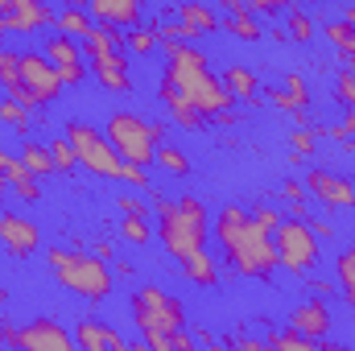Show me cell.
<instances>
[{
    "label": "cell",
    "instance_id": "cell-37",
    "mask_svg": "<svg viewBox=\"0 0 355 351\" xmlns=\"http://www.w3.org/2000/svg\"><path fill=\"white\" fill-rule=\"evenodd\" d=\"M252 219H257L265 232H277V223H281L285 215H281V207H257V211H252Z\"/></svg>",
    "mask_w": 355,
    "mask_h": 351
},
{
    "label": "cell",
    "instance_id": "cell-35",
    "mask_svg": "<svg viewBox=\"0 0 355 351\" xmlns=\"http://www.w3.org/2000/svg\"><path fill=\"white\" fill-rule=\"evenodd\" d=\"M302 194H306V186H302V182H281V198L289 203V211H293V215H306Z\"/></svg>",
    "mask_w": 355,
    "mask_h": 351
},
{
    "label": "cell",
    "instance_id": "cell-46",
    "mask_svg": "<svg viewBox=\"0 0 355 351\" xmlns=\"http://www.w3.org/2000/svg\"><path fill=\"white\" fill-rule=\"evenodd\" d=\"M91 0H67V8H87Z\"/></svg>",
    "mask_w": 355,
    "mask_h": 351
},
{
    "label": "cell",
    "instance_id": "cell-24",
    "mask_svg": "<svg viewBox=\"0 0 355 351\" xmlns=\"http://www.w3.org/2000/svg\"><path fill=\"white\" fill-rule=\"evenodd\" d=\"M223 83H227V91H232L236 99H257V91H261L257 75H252L248 67H227V71H223Z\"/></svg>",
    "mask_w": 355,
    "mask_h": 351
},
{
    "label": "cell",
    "instance_id": "cell-30",
    "mask_svg": "<svg viewBox=\"0 0 355 351\" xmlns=\"http://www.w3.org/2000/svg\"><path fill=\"white\" fill-rule=\"evenodd\" d=\"M120 236L132 240V244H149V236H153L149 215H124V219H120Z\"/></svg>",
    "mask_w": 355,
    "mask_h": 351
},
{
    "label": "cell",
    "instance_id": "cell-16",
    "mask_svg": "<svg viewBox=\"0 0 355 351\" xmlns=\"http://www.w3.org/2000/svg\"><path fill=\"white\" fill-rule=\"evenodd\" d=\"M265 95L272 99V103H277V108L293 112V116H297V124H310V120H306V108H310V87H306V79H302V75H289L281 87L272 83Z\"/></svg>",
    "mask_w": 355,
    "mask_h": 351
},
{
    "label": "cell",
    "instance_id": "cell-43",
    "mask_svg": "<svg viewBox=\"0 0 355 351\" xmlns=\"http://www.w3.org/2000/svg\"><path fill=\"white\" fill-rule=\"evenodd\" d=\"M190 343H194L190 335H182V331H174V351H186V348H190Z\"/></svg>",
    "mask_w": 355,
    "mask_h": 351
},
{
    "label": "cell",
    "instance_id": "cell-36",
    "mask_svg": "<svg viewBox=\"0 0 355 351\" xmlns=\"http://www.w3.org/2000/svg\"><path fill=\"white\" fill-rule=\"evenodd\" d=\"M314 141H318V128L302 124V128L293 132V153H310V149H314Z\"/></svg>",
    "mask_w": 355,
    "mask_h": 351
},
{
    "label": "cell",
    "instance_id": "cell-31",
    "mask_svg": "<svg viewBox=\"0 0 355 351\" xmlns=\"http://www.w3.org/2000/svg\"><path fill=\"white\" fill-rule=\"evenodd\" d=\"M17 83H21V58H17L12 50H4V46H0V87L12 91Z\"/></svg>",
    "mask_w": 355,
    "mask_h": 351
},
{
    "label": "cell",
    "instance_id": "cell-9",
    "mask_svg": "<svg viewBox=\"0 0 355 351\" xmlns=\"http://www.w3.org/2000/svg\"><path fill=\"white\" fill-rule=\"evenodd\" d=\"M272 244H277V264L289 273H310L318 264V236L306 215H285L277 223Z\"/></svg>",
    "mask_w": 355,
    "mask_h": 351
},
{
    "label": "cell",
    "instance_id": "cell-21",
    "mask_svg": "<svg viewBox=\"0 0 355 351\" xmlns=\"http://www.w3.org/2000/svg\"><path fill=\"white\" fill-rule=\"evenodd\" d=\"M335 277H339V293H343V302L355 310V240L335 257Z\"/></svg>",
    "mask_w": 355,
    "mask_h": 351
},
{
    "label": "cell",
    "instance_id": "cell-25",
    "mask_svg": "<svg viewBox=\"0 0 355 351\" xmlns=\"http://www.w3.org/2000/svg\"><path fill=\"white\" fill-rule=\"evenodd\" d=\"M227 29H232L236 37H244V42H257V37H261V21H257V12H252L248 4L227 12Z\"/></svg>",
    "mask_w": 355,
    "mask_h": 351
},
{
    "label": "cell",
    "instance_id": "cell-14",
    "mask_svg": "<svg viewBox=\"0 0 355 351\" xmlns=\"http://www.w3.org/2000/svg\"><path fill=\"white\" fill-rule=\"evenodd\" d=\"M0 244L12 252V257H33L37 252V244H42V232H37V223L33 219H25V215H0Z\"/></svg>",
    "mask_w": 355,
    "mask_h": 351
},
{
    "label": "cell",
    "instance_id": "cell-15",
    "mask_svg": "<svg viewBox=\"0 0 355 351\" xmlns=\"http://www.w3.org/2000/svg\"><path fill=\"white\" fill-rule=\"evenodd\" d=\"M289 327H293V331H302V335H310L314 343H322V339L331 335V310H327V302H322V298H310V302L293 306Z\"/></svg>",
    "mask_w": 355,
    "mask_h": 351
},
{
    "label": "cell",
    "instance_id": "cell-26",
    "mask_svg": "<svg viewBox=\"0 0 355 351\" xmlns=\"http://www.w3.org/2000/svg\"><path fill=\"white\" fill-rule=\"evenodd\" d=\"M166 174H174V178H186L190 174V157L178 149V145H157V157H153Z\"/></svg>",
    "mask_w": 355,
    "mask_h": 351
},
{
    "label": "cell",
    "instance_id": "cell-22",
    "mask_svg": "<svg viewBox=\"0 0 355 351\" xmlns=\"http://www.w3.org/2000/svg\"><path fill=\"white\" fill-rule=\"evenodd\" d=\"M54 25H58V33H67V37H87L91 25H95V17H91V8H62L58 17H54Z\"/></svg>",
    "mask_w": 355,
    "mask_h": 351
},
{
    "label": "cell",
    "instance_id": "cell-5",
    "mask_svg": "<svg viewBox=\"0 0 355 351\" xmlns=\"http://www.w3.org/2000/svg\"><path fill=\"white\" fill-rule=\"evenodd\" d=\"M46 261H50V268H54L58 285H62V289H71V293H75V298H83V302H103V298L112 293V273H107L103 257L50 248V252H46Z\"/></svg>",
    "mask_w": 355,
    "mask_h": 351
},
{
    "label": "cell",
    "instance_id": "cell-3",
    "mask_svg": "<svg viewBox=\"0 0 355 351\" xmlns=\"http://www.w3.org/2000/svg\"><path fill=\"white\" fill-rule=\"evenodd\" d=\"M207 228H211V219H207V207L198 198L182 194V198H162L157 203V236H162V244L174 261L190 257L194 248L207 244Z\"/></svg>",
    "mask_w": 355,
    "mask_h": 351
},
{
    "label": "cell",
    "instance_id": "cell-11",
    "mask_svg": "<svg viewBox=\"0 0 355 351\" xmlns=\"http://www.w3.org/2000/svg\"><path fill=\"white\" fill-rule=\"evenodd\" d=\"M46 58L54 62V71L62 75V83H67V87H75V83H83V79H87V58H83V42H79V37L54 33V37L46 42Z\"/></svg>",
    "mask_w": 355,
    "mask_h": 351
},
{
    "label": "cell",
    "instance_id": "cell-6",
    "mask_svg": "<svg viewBox=\"0 0 355 351\" xmlns=\"http://www.w3.org/2000/svg\"><path fill=\"white\" fill-rule=\"evenodd\" d=\"M107 137H112V145L124 162L145 166V170H149V162L157 157V145H162V128L153 120L137 116V112H112L107 116Z\"/></svg>",
    "mask_w": 355,
    "mask_h": 351
},
{
    "label": "cell",
    "instance_id": "cell-51",
    "mask_svg": "<svg viewBox=\"0 0 355 351\" xmlns=\"http://www.w3.org/2000/svg\"><path fill=\"white\" fill-rule=\"evenodd\" d=\"M310 4H314V0H310Z\"/></svg>",
    "mask_w": 355,
    "mask_h": 351
},
{
    "label": "cell",
    "instance_id": "cell-45",
    "mask_svg": "<svg viewBox=\"0 0 355 351\" xmlns=\"http://www.w3.org/2000/svg\"><path fill=\"white\" fill-rule=\"evenodd\" d=\"M219 4H223V8H227V12H232V8H244V4H248V0H219Z\"/></svg>",
    "mask_w": 355,
    "mask_h": 351
},
{
    "label": "cell",
    "instance_id": "cell-39",
    "mask_svg": "<svg viewBox=\"0 0 355 351\" xmlns=\"http://www.w3.org/2000/svg\"><path fill=\"white\" fill-rule=\"evenodd\" d=\"M331 141H347V137H355V112H347V120L343 124H331V128H322Z\"/></svg>",
    "mask_w": 355,
    "mask_h": 351
},
{
    "label": "cell",
    "instance_id": "cell-32",
    "mask_svg": "<svg viewBox=\"0 0 355 351\" xmlns=\"http://www.w3.org/2000/svg\"><path fill=\"white\" fill-rule=\"evenodd\" d=\"M50 157H54V170H75V166H79L75 145H71L67 137H54V141H50Z\"/></svg>",
    "mask_w": 355,
    "mask_h": 351
},
{
    "label": "cell",
    "instance_id": "cell-49",
    "mask_svg": "<svg viewBox=\"0 0 355 351\" xmlns=\"http://www.w3.org/2000/svg\"><path fill=\"white\" fill-rule=\"evenodd\" d=\"M4 298H8V293H4V289H0V306H4Z\"/></svg>",
    "mask_w": 355,
    "mask_h": 351
},
{
    "label": "cell",
    "instance_id": "cell-38",
    "mask_svg": "<svg viewBox=\"0 0 355 351\" xmlns=\"http://www.w3.org/2000/svg\"><path fill=\"white\" fill-rule=\"evenodd\" d=\"M116 207H120L124 215H149V219H153V211L145 207V198H132V194H124V198H116Z\"/></svg>",
    "mask_w": 355,
    "mask_h": 351
},
{
    "label": "cell",
    "instance_id": "cell-34",
    "mask_svg": "<svg viewBox=\"0 0 355 351\" xmlns=\"http://www.w3.org/2000/svg\"><path fill=\"white\" fill-rule=\"evenodd\" d=\"M335 99L355 112V71H339V79H335Z\"/></svg>",
    "mask_w": 355,
    "mask_h": 351
},
{
    "label": "cell",
    "instance_id": "cell-17",
    "mask_svg": "<svg viewBox=\"0 0 355 351\" xmlns=\"http://www.w3.org/2000/svg\"><path fill=\"white\" fill-rule=\"evenodd\" d=\"M178 29H182V42H190V37L215 33L219 29V17L207 4H198V0H182L178 4Z\"/></svg>",
    "mask_w": 355,
    "mask_h": 351
},
{
    "label": "cell",
    "instance_id": "cell-28",
    "mask_svg": "<svg viewBox=\"0 0 355 351\" xmlns=\"http://www.w3.org/2000/svg\"><path fill=\"white\" fill-rule=\"evenodd\" d=\"M285 29H289L293 42H310L314 37V21H310L306 8H285Z\"/></svg>",
    "mask_w": 355,
    "mask_h": 351
},
{
    "label": "cell",
    "instance_id": "cell-8",
    "mask_svg": "<svg viewBox=\"0 0 355 351\" xmlns=\"http://www.w3.org/2000/svg\"><path fill=\"white\" fill-rule=\"evenodd\" d=\"M21 58V83L8 91L12 99H21V103H29V108H46V103H54L58 95H62V75L54 71V62L46 58V50H21L17 54Z\"/></svg>",
    "mask_w": 355,
    "mask_h": 351
},
{
    "label": "cell",
    "instance_id": "cell-10",
    "mask_svg": "<svg viewBox=\"0 0 355 351\" xmlns=\"http://www.w3.org/2000/svg\"><path fill=\"white\" fill-rule=\"evenodd\" d=\"M0 339L17 343V348H29V351H71V335L54 323V318H33L29 327L12 331V327H0Z\"/></svg>",
    "mask_w": 355,
    "mask_h": 351
},
{
    "label": "cell",
    "instance_id": "cell-44",
    "mask_svg": "<svg viewBox=\"0 0 355 351\" xmlns=\"http://www.w3.org/2000/svg\"><path fill=\"white\" fill-rule=\"evenodd\" d=\"M310 285H314V293H318V298H322V293H331V281H318V277H314Z\"/></svg>",
    "mask_w": 355,
    "mask_h": 351
},
{
    "label": "cell",
    "instance_id": "cell-19",
    "mask_svg": "<svg viewBox=\"0 0 355 351\" xmlns=\"http://www.w3.org/2000/svg\"><path fill=\"white\" fill-rule=\"evenodd\" d=\"M87 8H91L95 21L120 25V29H132V25L141 21V0H91Z\"/></svg>",
    "mask_w": 355,
    "mask_h": 351
},
{
    "label": "cell",
    "instance_id": "cell-29",
    "mask_svg": "<svg viewBox=\"0 0 355 351\" xmlns=\"http://www.w3.org/2000/svg\"><path fill=\"white\" fill-rule=\"evenodd\" d=\"M124 46H128V50H137V54H153V50L162 46V37H157V29H153V25H149V29L132 25V29H128V37H124Z\"/></svg>",
    "mask_w": 355,
    "mask_h": 351
},
{
    "label": "cell",
    "instance_id": "cell-42",
    "mask_svg": "<svg viewBox=\"0 0 355 351\" xmlns=\"http://www.w3.org/2000/svg\"><path fill=\"white\" fill-rule=\"evenodd\" d=\"M310 228H314V236H318V240H331V236H335V228H331L327 219H310Z\"/></svg>",
    "mask_w": 355,
    "mask_h": 351
},
{
    "label": "cell",
    "instance_id": "cell-27",
    "mask_svg": "<svg viewBox=\"0 0 355 351\" xmlns=\"http://www.w3.org/2000/svg\"><path fill=\"white\" fill-rule=\"evenodd\" d=\"M0 120L12 128V132H29V103H21V99H4L0 103Z\"/></svg>",
    "mask_w": 355,
    "mask_h": 351
},
{
    "label": "cell",
    "instance_id": "cell-1",
    "mask_svg": "<svg viewBox=\"0 0 355 351\" xmlns=\"http://www.w3.org/2000/svg\"><path fill=\"white\" fill-rule=\"evenodd\" d=\"M166 54V79H162V103L170 108L178 128H202V116H223L232 112V91L227 83L207 67V54L194 50L190 42H162Z\"/></svg>",
    "mask_w": 355,
    "mask_h": 351
},
{
    "label": "cell",
    "instance_id": "cell-2",
    "mask_svg": "<svg viewBox=\"0 0 355 351\" xmlns=\"http://www.w3.org/2000/svg\"><path fill=\"white\" fill-rule=\"evenodd\" d=\"M215 240L223 248L227 264L244 277H268L277 268V244H272V232H265L252 211L244 207H223L219 219H215Z\"/></svg>",
    "mask_w": 355,
    "mask_h": 351
},
{
    "label": "cell",
    "instance_id": "cell-13",
    "mask_svg": "<svg viewBox=\"0 0 355 351\" xmlns=\"http://www.w3.org/2000/svg\"><path fill=\"white\" fill-rule=\"evenodd\" d=\"M87 58H91V71H95V79H99V87H103V91H116V95L132 91V75H128V58H124V46L91 50Z\"/></svg>",
    "mask_w": 355,
    "mask_h": 351
},
{
    "label": "cell",
    "instance_id": "cell-40",
    "mask_svg": "<svg viewBox=\"0 0 355 351\" xmlns=\"http://www.w3.org/2000/svg\"><path fill=\"white\" fill-rule=\"evenodd\" d=\"M257 12H285L289 8V0H248Z\"/></svg>",
    "mask_w": 355,
    "mask_h": 351
},
{
    "label": "cell",
    "instance_id": "cell-12",
    "mask_svg": "<svg viewBox=\"0 0 355 351\" xmlns=\"http://www.w3.org/2000/svg\"><path fill=\"white\" fill-rule=\"evenodd\" d=\"M322 207H331V211H347V207H355V186L352 178L335 174V170H306V182H302Z\"/></svg>",
    "mask_w": 355,
    "mask_h": 351
},
{
    "label": "cell",
    "instance_id": "cell-23",
    "mask_svg": "<svg viewBox=\"0 0 355 351\" xmlns=\"http://www.w3.org/2000/svg\"><path fill=\"white\" fill-rule=\"evenodd\" d=\"M17 157H21V162L29 166V174H37V178H46L50 170H54V157H50V145H42V141H25Z\"/></svg>",
    "mask_w": 355,
    "mask_h": 351
},
{
    "label": "cell",
    "instance_id": "cell-48",
    "mask_svg": "<svg viewBox=\"0 0 355 351\" xmlns=\"http://www.w3.org/2000/svg\"><path fill=\"white\" fill-rule=\"evenodd\" d=\"M4 190H8V182H4V174H0V198H4Z\"/></svg>",
    "mask_w": 355,
    "mask_h": 351
},
{
    "label": "cell",
    "instance_id": "cell-41",
    "mask_svg": "<svg viewBox=\"0 0 355 351\" xmlns=\"http://www.w3.org/2000/svg\"><path fill=\"white\" fill-rule=\"evenodd\" d=\"M29 4H37V0H0V17H12V12H25Z\"/></svg>",
    "mask_w": 355,
    "mask_h": 351
},
{
    "label": "cell",
    "instance_id": "cell-4",
    "mask_svg": "<svg viewBox=\"0 0 355 351\" xmlns=\"http://www.w3.org/2000/svg\"><path fill=\"white\" fill-rule=\"evenodd\" d=\"M132 323L149 348L174 351V331H182V323H186V306L157 285H141L132 293Z\"/></svg>",
    "mask_w": 355,
    "mask_h": 351
},
{
    "label": "cell",
    "instance_id": "cell-20",
    "mask_svg": "<svg viewBox=\"0 0 355 351\" xmlns=\"http://www.w3.org/2000/svg\"><path fill=\"white\" fill-rule=\"evenodd\" d=\"M178 264H182L186 281H194V285H219V264H215V257L207 252V244L194 248L190 257H182Z\"/></svg>",
    "mask_w": 355,
    "mask_h": 351
},
{
    "label": "cell",
    "instance_id": "cell-7",
    "mask_svg": "<svg viewBox=\"0 0 355 351\" xmlns=\"http://www.w3.org/2000/svg\"><path fill=\"white\" fill-rule=\"evenodd\" d=\"M67 141L75 145V157H79L83 170H91V174H99V178H112V182H124L128 162L116 153V145H112L107 132H95L91 124L71 120V124H67Z\"/></svg>",
    "mask_w": 355,
    "mask_h": 351
},
{
    "label": "cell",
    "instance_id": "cell-50",
    "mask_svg": "<svg viewBox=\"0 0 355 351\" xmlns=\"http://www.w3.org/2000/svg\"><path fill=\"white\" fill-rule=\"evenodd\" d=\"M0 318H4V314H0Z\"/></svg>",
    "mask_w": 355,
    "mask_h": 351
},
{
    "label": "cell",
    "instance_id": "cell-33",
    "mask_svg": "<svg viewBox=\"0 0 355 351\" xmlns=\"http://www.w3.org/2000/svg\"><path fill=\"white\" fill-rule=\"evenodd\" d=\"M268 348H281V351H314L318 343H314L310 335H302V331H285V335H272V339H268Z\"/></svg>",
    "mask_w": 355,
    "mask_h": 351
},
{
    "label": "cell",
    "instance_id": "cell-18",
    "mask_svg": "<svg viewBox=\"0 0 355 351\" xmlns=\"http://www.w3.org/2000/svg\"><path fill=\"white\" fill-rule=\"evenodd\" d=\"M75 339H79V348H87V351H124V348H128V343H124V335H120L116 327L99 323V318H83Z\"/></svg>",
    "mask_w": 355,
    "mask_h": 351
},
{
    "label": "cell",
    "instance_id": "cell-47",
    "mask_svg": "<svg viewBox=\"0 0 355 351\" xmlns=\"http://www.w3.org/2000/svg\"><path fill=\"white\" fill-rule=\"evenodd\" d=\"M343 149H347V153L355 157V137H347V141H343Z\"/></svg>",
    "mask_w": 355,
    "mask_h": 351
}]
</instances>
